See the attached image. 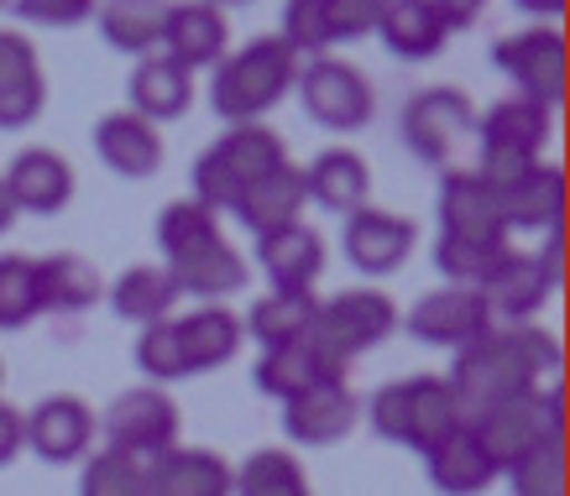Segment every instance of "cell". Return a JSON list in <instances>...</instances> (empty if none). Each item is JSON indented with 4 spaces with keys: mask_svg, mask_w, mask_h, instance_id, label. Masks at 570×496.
Returning a JSON list of instances; mask_svg holds the SVG:
<instances>
[{
    "mask_svg": "<svg viewBox=\"0 0 570 496\" xmlns=\"http://www.w3.org/2000/svg\"><path fill=\"white\" fill-rule=\"evenodd\" d=\"M560 377V345L550 329L539 325H492L482 340H471L466 350H455L445 387L455 393L461 424L482 418L487 408H498L508 397L539 393L544 381Z\"/></svg>",
    "mask_w": 570,
    "mask_h": 496,
    "instance_id": "6da1fadb",
    "label": "cell"
},
{
    "mask_svg": "<svg viewBox=\"0 0 570 496\" xmlns=\"http://www.w3.org/2000/svg\"><path fill=\"white\" fill-rule=\"evenodd\" d=\"M298 85V58L277 37H257L242 52H225L209 79V110L230 126H262L288 89Z\"/></svg>",
    "mask_w": 570,
    "mask_h": 496,
    "instance_id": "7a4b0ae2",
    "label": "cell"
},
{
    "mask_svg": "<svg viewBox=\"0 0 570 496\" xmlns=\"http://www.w3.org/2000/svg\"><path fill=\"white\" fill-rule=\"evenodd\" d=\"M372 434L387 445H409L419 455H430L440 439H450L461 428V408L455 393L445 387V377H409V381H387L372 393L366 403Z\"/></svg>",
    "mask_w": 570,
    "mask_h": 496,
    "instance_id": "3957f363",
    "label": "cell"
},
{
    "mask_svg": "<svg viewBox=\"0 0 570 496\" xmlns=\"http://www.w3.org/2000/svg\"><path fill=\"white\" fill-rule=\"evenodd\" d=\"M288 152H283V137L267 131V126H230L215 147H209L199 162H194V205L220 215V209H236L257 178H267L273 168H283Z\"/></svg>",
    "mask_w": 570,
    "mask_h": 496,
    "instance_id": "277c9868",
    "label": "cell"
},
{
    "mask_svg": "<svg viewBox=\"0 0 570 496\" xmlns=\"http://www.w3.org/2000/svg\"><path fill=\"white\" fill-rule=\"evenodd\" d=\"M397 329V304L387 298V292L377 288H346L335 292L330 304H320V314H314L309 325V350L325 366H335L341 377H346V366L356 356H366V350H377L387 335Z\"/></svg>",
    "mask_w": 570,
    "mask_h": 496,
    "instance_id": "5b68a950",
    "label": "cell"
},
{
    "mask_svg": "<svg viewBox=\"0 0 570 496\" xmlns=\"http://www.w3.org/2000/svg\"><path fill=\"white\" fill-rule=\"evenodd\" d=\"M471 434L476 445L487 449L492 470H513V465L539 449L544 439H566V408H560V393L554 387H539V393L508 397L498 408H487L482 418H471Z\"/></svg>",
    "mask_w": 570,
    "mask_h": 496,
    "instance_id": "8992f818",
    "label": "cell"
},
{
    "mask_svg": "<svg viewBox=\"0 0 570 496\" xmlns=\"http://www.w3.org/2000/svg\"><path fill=\"white\" fill-rule=\"evenodd\" d=\"M492 63L508 73V85L519 89V100L539 110H560L566 105V37L554 27H523V32L502 37L492 48Z\"/></svg>",
    "mask_w": 570,
    "mask_h": 496,
    "instance_id": "52a82bcc",
    "label": "cell"
},
{
    "mask_svg": "<svg viewBox=\"0 0 570 496\" xmlns=\"http://www.w3.org/2000/svg\"><path fill=\"white\" fill-rule=\"evenodd\" d=\"M298 100L309 110L314 126H330V131H362L372 120V85L356 63H341V58H309L298 63Z\"/></svg>",
    "mask_w": 570,
    "mask_h": 496,
    "instance_id": "ba28073f",
    "label": "cell"
},
{
    "mask_svg": "<svg viewBox=\"0 0 570 496\" xmlns=\"http://www.w3.org/2000/svg\"><path fill=\"white\" fill-rule=\"evenodd\" d=\"M105 439L116 455L131 460H157L163 449L178 445V403L163 387H131L105 408Z\"/></svg>",
    "mask_w": 570,
    "mask_h": 496,
    "instance_id": "9c48e42d",
    "label": "cell"
},
{
    "mask_svg": "<svg viewBox=\"0 0 570 496\" xmlns=\"http://www.w3.org/2000/svg\"><path fill=\"white\" fill-rule=\"evenodd\" d=\"M560 288V236H544V251H508V261L498 267V277L482 288L492 325H529L539 308L550 304V292Z\"/></svg>",
    "mask_w": 570,
    "mask_h": 496,
    "instance_id": "30bf717a",
    "label": "cell"
},
{
    "mask_svg": "<svg viewBox=\"0 0 570 496\" xmlns=\"http://www.w3.org/2000/svg\"><path fill=\"white\" fill-rule=\"evenodd\" d=\"M419 345H434V350H466L471 340H482L492 329V308L476 288H434L424 292L409 319H397Z\"/></svg>",
    "mask_w": 570,
    "mask_h": 496,
    "instance_id": "8fae6325",
    "label": "cell"
},
{
    "mask_svg": "<svg viewBox=\"0 0 570 496\" xmlns=\"http://www.w3.org/2000/svg\"><path fill=\"white\" fill-rule=\"evenodd\" d=\"M471 126V105L461 89H419L414 100L403 105V141H409V152L419 157V162H430V168H440L455 147H461V137H466Z\"/></svg>",
    "mask_w": 570,
    "mask_h": 496,
    "instance_id": "7c38bea8",
    "label": "cell"
},
{
    "mask_svg": "<svg viewBox=\"0 0 570 496\" xmlns=\"http://www.w3.org/2000/svg\"><path fill=\"white\" fill-rule=\"evenodd\" d=\"M362 418V403L351 393L346 381H325L314 393L283 403V434L288 445H309V449H325V445H341L351 428Z\"/></svg>",
    "mask_w": 570,
    "mask_h": 496,
    "instance_id": "4fadbf2b",
    "label": "cell"
},
{
    "mask_svg": "<svg viewBox=\"0 0 570 496\" xmlns=\"http://www.w3.org/2000/svg\"><path fill=\"white\" fill-rule=\"evenodd\" d=\"M346 261L356 267L362 277H387L397 272L409 251H414V220H403V215H387V209H356L346 220Z\"/></svg>",
    "mask_w": 570,
    "mask_h": 496,
    "instance_id": "5bb4252c",
    "label": "cell"
},
{
    "mask_svg": "<svg viewBox=\"0 0 570 496\" xmlns=\"http://www.w3.org/2000/svg\"><path fill=\"white\" fill-rule=\"evenodd\" d=\"M89 439H95V413L69 393L42 397V403L27 413V449H32L37 460H48V465L85 460Z\"/></svg>",
    "mask_w": 570,
    "mask_h": 496,
    "instance_id": "9a60e30c",
    "label": "cell"
},
{
    "mask_svg": "<svg viewBox=\"0 0 570 496\" xmlns=\"http://www.w3.org/2000/svg\"><path fill=\"white\" fill-rule=\"evenodd\" d=\"M48 105V79L37 63V48L21 32H0V131L32 126Z\"/></svg>",
    "mask_w": 570,
    "mask_h": 496,
    "instance_id": "2e32d148",
    "label": "cell"
},
{
    "mask_svg": "<svg viewBox=\"0 0 570 496\" xmlns=\"http://www.w3.org/2000/svg\"><path fill=\"white\" fill-rule=\"evenodd\" d=\"M440 236L476 240V246L508 240L498 199H492V189H487L476 172H445V178H440Z\"/></svg>",
    "mask_w": 570,
    "mask_h": 496,
    "instance_id": "e0dca14e",
    "label": "cell"
},
{
    "mask_svg": "<svg viewBox=\"0 0 570 496\" xmlns=\"http://www.w3.org/2000/svg\"><path fill=\"white\" fill-rule=\"evenodd\" d=\"M0 183L11 194L17 215H58V209L73 199V168L58 152H48V147L17 152Z\"/></svg>",
    "mask_w": 570,
    "mask_h": 496,
    "instance_id": "ac0fdd59",
    "label": "cell"
},
{
    "mask_svg": "<svg viewBox=\"0 0 570 496\" xmlns=\"http://www.w3.org/2000/svg\"><path fill=\"white\" fill-rule=\"evenodd\" d=\"M225 42H230V27H225L220 6H168V21H163V58L168 63H178L184 73L215 69L225 58Z\"/></svg>",
    "mask_w": 570,
    "mask_h": 496,
    "instance_id": "d6986e66",
    "label": "cell"
},
{
    "mask_svg": "<svg viewBox=\"0 0 570 496\" xmlns=\"http://www.w3.org/2000/svg\"><path fill=\"white\" fill-rule=\"evenodd\" d=\"M257 267L267 272L273 292H314V277L325 267V240L304 220L273 230V236H257Z\"/></svg>",
    "mask_w": 570,
    "mask_h": 496,
    "instance_id": "ffe728a7",
    "label": "cell"
},
{
    "mask_svg": "<svg viewBox=\"0 0 570 496\" xmlns=\"http://www.w3.org/2000/svg\"><path fill=\"white\" fill-rule=\"evenodd\" d=\"M498 215H502V230L560 236V220H566V172L554 162H539L523 183L498 194Z\"/></svg>",
    "mask_w": 570,
    "mask_h": 496,
    "instance_id": "44dd1931",
    "label": "cell"
},
{
    "mask_svg": "<svg viewBox=\"0 0 570 496\" xmlns=\"http://www.w3.org/2000/svg\"><path fill=\"white\" fill-rule=\"evenodd\" d=\"M147 496H230V465L215 449H163L157 460H141Z\"/></svg>",
    "mask_w": 570,
    "mask_h": 496,
    "instance_id": "7402d4cb",
    "label": "cell"
},
{
    "mask_svg": "<svg viewBox=\"0 0 570 496\" xmlns=\"http://www.w3.org/2000/svg\"><path fill=\"white\" fill-rule=\"evenodd\" d=\"M304 205H309V194H304V168L283 162V168H273L267 178H257V183L236 199V209H230V215H236L252 236H273V230L298 225Z\"/></svg>",
    "mask_w": 570,
    "mask_h": 496,
    "instance_id": "603a6c76",
    "label": "cell"
},
{
    "mask_svg": "<svg viewBox=\"0 0 570 496\" xmlns=\"http://www.w3.org/2000/svg\"><path fill=\"white\" fill-rule=\"evenodd\" d=\"M95 152H100V162L116 178H131V183L153 178L163 168V137H157V126L137 120L131 110H116V116H105L95 126Z\"/></svg>",
    "mask_w": 570,
    "mask_h": 496,
    "instance_id": "cb8c5ba5",
    "label": "cell"
},
{
    "mask_svg": "<svg viewBox=\"0 0 570 496\" xmlns=\"http://www.w3.org/2000/svg\"><path fill=\"white\" fill-rule=\"evenodd\" d=\"M304 194H309V205H320L325 215H356V209L372 205V172H366V162L356 152H346V147H330V152H320L304 168Z\"/></svg>",
    "mask_w": 570,
    "mask_h": 496,
    "instance_id": "d4e9b609",
    "label": "cell"
},
{
    "mask_svg": "<svg viewBox=\"0 0 570 496\" xmlns=\"http://www.w3.org/2000/svg\"><path fill=\"white\" fill-rule=\"evenodd\" d=\"M126 95H131V116L147 120V126L178 120V116H189V105H194V73H184L163 52H153V58H137Z\"/></svg>",
    "mask_w": 570,
    "mask_h": 496,
    "instance_id": "484cf974",
    "label": "cell"
},
{
    "mask_svg": "<svg viewBox=\"0 0 570 496\" xmlns=\"http://www.w3.org/2000/svg\"><path fill=\"white\" fill-rule=\"evenodd\" d=\"M174 329H178V350H184L189 377H199V371H220L225 360H236V350H242V319L220 304L194 308V314L174 319Z\"/></svg>",
    "mask_w": 570,
    "mask_h": 496,
    "instance_id": "4316f807",
    "label": "cell"
},
{
    "mask_svg": "<svg viewBox=\"0 0 570 496\" xmlns=\"http://www.w3.org/2000/svg\"><path fill=\"white\" fill-rule=\"evenodd\" d=\"M168 277L178 282V292H194V298L215 304V298H230V292L246 288V261H242V251H236L230 240L215 236L209 246L189 251V257L168 261Z\"/></svg>",
    "mask_w": 570,
    "mask_h": 496,
    "instance_id": "83f0119b",
    "label": "cell"
},
{
    "mask_svg": "<svg viewBox=\"0 0 570 496\" xmlns=\"http://www.w3.org/2000/svg\"><path fill=\"white\" fill-rule=\"evenodd\" d=\"M424 465H430L434 492H445V496H482L487 486L498 480V470H492V460H487V449L476 445V434H471L466 424L455 428L450 439H440V445L424 455Z\"/></svg>",
    "mask_w": 570,
    "mask_h": 496,
    "instance_id": "f1b7e54d",
    "label": "cell"
},
{
    "mask_svg": "<svg viewBox=\"0 0 570 496\" xmlns=\"http://www.w3.org/2000/svg\"><path fill=\"white\" fill-rule=\"evenodd\" d=\"M550 110H539L529 100H498L492 110L482 116L476 137H482V152H513V157H534L539 162V147L550 141Z\"/></svg>",
    "mask_w": 570,
    "mask_h": 496,
    "instance_id": "f546056e",
    "label": "cell"
},
{
    "mask_svg": "<svg viewBox=\"0 0 570 496\" xmlns=\"http://www.w3.org/2000/svg\"><path fill=\"white\" fill-rule=\"evenodd\" d=\"M252 381H257V393H267L273 403H294V397L314 393V387H325V381H346V377H341L335 366H325L309 345H283V350H262Z\"/></svg>",
    "mask_w": 570,
    "mask_h": 496,
    "instance_id": "4dcf8cb0",
    "label": "cell"
},
{
    "mask_svg": "<svg viewBox=\"0 0 570 496\" xmlns=\"http://www.w3.org/2000/svg\"><path fill=\"white\" fill-rule=\"evenodd\" d=\"M377 37H382V48L393 52V58H403V63H430L434 52L450 42L440 32V21H434L430 0H387L377 17Z\"/></svg>",
    "mask_w": 570,
    "mask_h": 496,
    "instance_id": "1f68e13d",
    "label": "cell"
},
{
    "mask_svg": "<svg viewBox=\"0 0 570 496\" xmlns=\"http://www.w3.org/2000/svg\"><path fill=\"white\" fill-rule=\"evenodd\" d=\"M100 298H105V282L85 257L58 251V257L37 261V304H42V314H85Z\"/></svg>",
    "mask_w": 570,
    "mask_h": 496,
    "instance_id": "d6a6232c",
    "label": "cell"
},
{
    "mask_svg": "<svg viewBox=\"0 0 570 496\" xmlns=\"http://www.w3.org/2000/svg\"><path fill=\"white\" fill-rule=\"evenodd\" d=\"M320 314V298L314 292H267L252 304L242 335L262 345V350H283V345H304L309 340V325Z\"/></svg>",
    "mask_w": 570,
    "mask_h": 496,
    "instance_id": "836d02e7",
    "label": "cell"
},
{
    "mask_svg": "<svg viewBox=\"0 0 570 496\" xmlns=\"http://www.w3.org/2000/svg\"><path fill=\"white\" fill-rule=\"evenodd\" d=\"M184 298L178 292V282L168 277V267H126L121 277H116V288H110V308H116V319H126V325H163L168 314H174V304Z\"/></svg>",
    "mask_w": 570,
    "mask_h": 496,
    "instance_id": "e575fe53",
    "label": "cell"
},
{
    "mask_svg": "<svg viewBox=\"0 0 570 496\" xmlns=\"http://www.w3.org/2000/svg\"><path fill=\"white\" fill-rule=\"evenodd\" d=\"M163 21H168V6H157V0H121V6H105L100 11V37L116 52L153 58L163 48Z\"/></svg>",
    "mask_w": 570,
    "mask_h": 496,
    "instance_id": "d590c367",
    "label": "cell"
},
{
    "mask_svg": "<svg viewBox=\"0 0 570 496\" xmlns=\"http://www.w3.org/2000/svg\"><path fill=\"white\" fill-rule=\"evenodd\" d=\"M230 496H314L304 465L288 449H257L242 470H230Z\"/></svg>",
    "mask_w": 570,
    "mask_h": 496,
    "instance_id": "8d00e7d4",
    "label": "cell"
},
{
    "mask_svg": "<svg viewBox=\"0 0 570 496\" xmlns=\"http://www.w3.org/2000/svg\"><path fill=\"white\" fill-rule=\"evenodd\" d=\"M508 240H492V246H476V240H434V267H440V277H450V288H476L482 292L492 277H498V267L508 261Z\"/></svg>",
    "mask_w": 570,
    "mask_h": 496,
    "instance_id": "74e56055",
    "label": "cell"
},
{
    "mask_svg": "<svg viewBox=\"0 0 570 496\" xmlns=\"http://www.w3.org/2000/svg\"><path fill=\"white\" fill-rule=\"evenodd\" d=\"M215 236H220V225H215V215H209V209H199L194 199L163 205V215H157V246H163V257H168V261L189 257V251L209 246Z\"/></svg>",
    "mask_w": 570,
    "mask_h": 496,
    "instance_id": "f35d334b",
    "label": "cell"
},
{
    "mask_svg": "<svg viewBox=\"0 0 570 496\" xmlns=\"http://www.w3.org/2000/svg\"><path fill=\"white\" fill-rule=\"evenodd\" d=\"M42 314L37 304V261L0 257V329H27Z\"/></svg>",
    "mask_w": 570,
    "mask_h": 496,
    "instance_id": "ab89813d",
    "label": "cell"
},
{
    "mask_svg": "<svg viewBox=\"0 0 570 496\" xmlns=\"http://www.w3.org/2000/svg\"><path fill=\"white\" fill-rule=\"evenodd\" d=\"M79 496H147V470H141V460H131V455L100 449V455L85 460Z\"/></svg>",
    "mask_w": 570,
    "mask_h": 496,
    "instance_id": "60d3db41",
    "label": "cell"
},
{
    "mask_svg": "<svg viewBox=\"0 0 570 496\" xmlns=\"http://www.w3.org/2000/svg\"><path fill=\"white\" fill-rule=\"evenodd\" d=\"M513 496H566V439H544L539 449H529L513 470Z\"/></svg>",
    "mask_w": 570,
    "mask_h": 496,
    "instance_id": "b9f144b4",
    "label": "cell"
},
{
    "mask_svg": "<svg viewBox=\"0 0 570 496\" xmlns=\"http://www.w3.org/2000/svg\"><path fill=\"white\" fill-rule=\"evenodd\" d=\"M277 42L294 52H309V58H325V48H335L330 42V6L325 0H294V6H283V32H277Z\"/></svg>",
    "mask_w": 570,
    "mask_h": 496,
    "instance_id": "7bdbcfd3",
    "label": "cell"
},
{
    "mask_svg": "<svg viewBox=\"0 0 570 496\" xmlns=\"http://www.w3.org/2000/svg\"><path fill=\"white\" fill-rule=\"evenodd\" d=\"M137 366L157 387H168V381H184L189 377V366H184V350H178V329L174 319H163V325H147L137 340Z\"/></svg>",
    "mask_w": 570,
    "mask_h": 496,
    "instance_id": "ee69618b",
    "label": "cell"
},
{
    "mask_svg": "<svg viewBox=\"0 0 570 496\" xmlns=\"http://www.w3.org/2000/svg\"><path fill=\"white\" fill-rule=\"evenodd\" d=\"M330 6V42H356V37L377 32L382 0H325Z\"/></svg>",
    "mask_w": 570,
    "mask_h": 496,
    "instance_id": "f6af8a7d",
    "label": "cell"
},
{
    "mask_svg": "<svg viewBox=\"0 0 570 496\" xmlns=\"http://www.w3.org/2000/svg\"><path fill=\"white\" fill-rule=\"evenodd\" d=\"M17 17L37 21V27H79L89 17V6L85 0H21Z\"/></svg>",
    "mask_w": 570,
    "mask_h": 496,
    "instance_id": "bcb514c9",
    "label": "cell"
},
{
    "mask_svg": "<svg viewBox=\"0 0 570 496\" xmlns=\"http://www.w3.org/2000/svg\"><path fill=\"white\" fill-rule=\"evenodd\" d=\"M21 449H27V413L0 403V465H11Z\"/></svg>",
    "mask_w": 570,
    "mask_h": 496,
    "instance_id": "7dc6e473",
    "label": "cell"
},
{
    "mask_svg": "<svg viewBox=\"0 0 570 496\" xmlns=\"http://www.w3.org/2000/svg\"><path fill=\"white\" fill-rule=\"evenodd\" d=\"M430 11H434V21H440V32L445 37H455V32H466L471 21H476V0H461V6H450V0H430Z\"/></svg>",
    "mask_w": 570,
    "mask_h": 496,
    "instance_id": "c3c4849f",
    "label": "cell"
},
{
    "mask_svg": "<svg viewBox=\"0 0 570 496\" xmlns=\"http://www.w3.org/2000/svg\"><path fill=\"white\" fill-rule=\"evenodd\" d=\"M17 225V205H11V194H6V183H0V236Z\"/></svg>",
    "mask_w": 570,
    "mask_h": 496,
    "instance_id": "681fc988",
    "label": "cell"
}]
</instances>
